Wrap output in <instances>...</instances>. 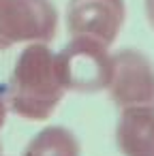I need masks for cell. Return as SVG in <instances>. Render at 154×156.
Wrapping results in <instances>:
<instances>
[{
    "label": "cell",
    "instance_id": "1",
    "mask_svg": "<svg viewBox=\"0 0 154 156\" xmlns=\"http://www.w3.org/2000/svg\"><path fill=\"white\" fill-rule=\"evenodd\" d=\"M64 92L56 54L45 43H30L13 66L5 103L26 120H47Z\"/></svg>",
    "mask_w": 154,
    "mask_h": 156
},
{
    "label": "cell",
    "instance_id": "7",
    "mask_svg": "<svg viewBox=\"0 0 154 156\" xmlns=\"http://www.w3.org/2000/svg\"><path fill=\"white\" fill-rule=\"evenodd\" d=\"M24 156H79V145L71 130L49 126L30 141Z\"/></svg>",
    "mask_w": 154,
    "mask_h": 156
},
{
    "label": "cell",
    "instance_id": "8",
    "mask_svg": "<svg viewBox=\"0 0 154 156\" xmlns=\"http://www.w3.org/2000/svg\"><path fill=\"white\" fill-rule=\"evenodd\" d=\"M145 13H148L150 24L154 26V0H145Z\"/></svg>",
    "mask_w": 154,
    "mask_h": 156
},
{
    "label": "cell",
    "instance_id": "6",
    "mask_svg": "<svg viewBox=\"0 0 154 156\" xmlns=\"http://www.w3.org/2000/svg\"><path fill=\"white\" fill-rule=\"evenodd\" d=\"M118 145L126 156H154V107L122 109Z\"/></svg>",
    "mask_w": 154,
    "mask_h": 156
},
{
    "label": "cell",
    "instance_id": "3",
    "mask_svg": "<svg viewBox=\"0 0 154 156\" xmlns=\"http://www.w3.org/2000/svg\"><path fill=\"white\" fill-rule=\"evenodd\" d=\"M58 69L66 90L73 92H101L111 79V56L107 45L71 37L69 45L56 54Z\"/></svg>",
    "mask_w": 154,
    "mask_h": 156
},
{
    "label": "cell",
    "instance_id": "2",
    "mask_svg": "<svg viewBox=\"0 0 154 156\" xmlns=\"http://www.w3.org/2000/svg\"><path fill=\"white\" fill-rule=\"evenodd\" d=\"M58 13L52 0H0V49L54 39Z\"/></svg>",
    "mask_w": 154,
    "mask_h": 156
},
{
    "label": "cell",
    "instance_id": "9",
    "mask_svg": "<svg viewBox=\"0 0 154 156\" xmlns=\"http://www.w3.org/2000/svg\"><path fill=\"white\" fill-rule=\"evenodd\" d=\"M5 118H7V103L0 98V128H2V124H5Z\"/></svg>",
    "mask_w": 154,
    "mask_h": 156
},
{
    "label": "cell",
    "instance_id": "5",
    "mask_svg": "<svg viewBox=\"0 0 154 156\" xmlns=\"http://www.w3.org/2000/svg\"><path fill=\"white\" fill-rule=\"evenodd\" d=\"M124 24V0H69L66 30L71 37L111 45Z\"/></svg>",
    "mask_w": 154,
    "mask_h": 156
},
{
    "label": "cell",
    "instance_id": "4",
    "mask_svg": "<svg viewBox=\"0 0 154 156\" xmlns=\"http://www.w3.org/2000/svg\"><path fill=\"white\" fill-rule=\"evenodd\" d=\"M113 103L122 109L154 107V66L135 51L124 49L111 56V79L107 86Z\"/></svg>",
    "mask_w": 154,
    "mask_h": 156
}]
</instances>
